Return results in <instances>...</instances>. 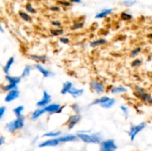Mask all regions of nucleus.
I'll use <instances>...</instances> for the list:
<instances>
[{"instance_id":"nucleus-1","label":"nucleus","mask_w":152,"mask_h":151,"mask_svg":"<svg viewBox=\"0 0 152 151\" xmlns=\"http://www.w3.org/2000/svg\"><path fill=\"white\" fill-rule=\"evenodd\" d=\"M24 121H25V117L23 115L17 117L16 120L10 121L7 124V129L10 132H14L17 130H20L24 127Z\"/></svg>"},{"instance_id":"nucleus-2","label":"nucleus","mask_w":152,"mask_h":151,"mask_svg":"<svg viewBox=\"0 0 152 151\" xmlns=\"http://www.w3.org/2000/svg\"><path fill=\"white\" fill-rule=\"evenodd\" d=\"M135 89L137 90V97H139L141 100L144 101V102H147V103L152 104V96L150 94H148V93H147L142 87H136Z\"/></svg>"},{"instance_id":"nucleus-3","label":"nucleus","mask_w":152,"mask_h":151,"mask_svg":"<svg viewBox=\"0 0 152 151\" xmlns=\"http://www.w3.org/2000/svg\"><path fill=\"white\" fill-rule=\"evenodd\" d=\"M145 127H146V124H145V122H141L139 124H137V125L132 126L130 129V131H129V136H130L131 140H134L137 135L140 132L142 131Z\"/></svg>"},{"instance_id":"nucleus-4","label":"nucleus","mask_w":152,"mask_h":151,"mask_svg":"<svg viewBox=\"0 0 152 151\" xmlns=\"http://www.w3.org/2000/svg\"><path fill=\"white\" fill-rule=\"evenodd\" d=\"M117 149V145L114 140H107L101 142L100 151H114Z\"/></svg>"},{"instance_id":"nucleus-5","label":"nucleus","mask_w":152,"mask_h":151,"mask_svg":"<svg viewBox=\"0 0 152 151\" xmlns=\"http://www.w3.org/2000/svg\"><path fill=\"white\" fill-rule=\"evenodd\" d=\"M51 102V97H50V94L48 93L47 91L44 90L43 91V97L39 102H37V105L40 107H45L46 106L49 105V103Z\"/></svg>"},{"instance_id":"nucleus-6","label":"nucleus","mask_w":152,"mask_h":151,"mask_svg":"<svg viewBox=\"0 0 152 151\" xmlns=\"http://www.w3.org/2000/svg\"><path fill=\"white\" fill-rule=\"evenodd\" d=\"M91 87L94 90V91L96 92L97 94H100V93H103L104 90H105V86L102 82H99L98 81L94 80L91 82L90 84Z\"/></svg>"},{"instance_id":"nucleus-7","label":"nucleus","mask_w":152,"mask_h":151,"mask_svg":"<svg viewBox=\"0 0 152 151\" xmlns=\"http://www.w3.org/2000/svg\"><path fill=\"white\" fill-rule=\"evenodd\" d=\"M80 118H81V116L79 114L71 115L69 118H68V121H67V125H68V130H71L80 121Z\"/></svg>"},{"instance_id":"nucleus-8","label":"nucleus","mask_w":152,"mask_h":151,"mask_svg":"<svg viewBox=\"0 0 152 151\" xmlns=\"http://www.w3.org/2000/svg\"><path fill=\"white\" fill-rule=\"evenodd\" d=\"M19 96V92L17 89H15V90H11V91H9V93H7V95L6 96L5 99V102H10L12 101L15 100L16 99H17Z\"/></svg>"},{"instance_id":"nucleus-9","label":"nucleus","mask_w":152,"mask_h":151,"mask_svg":"<svg viewBox=\"0 0 152 151\" xmlns=\"http://www.w3.org/2000/svg\"><path fill=\"white\" fill-rule=\"evenodd\" d=\"M45 112L53 113H58L59 110L61 109V106L59 104H50L44 107Z\"/></svg>"},{"instance_id":"nucleus-10","label":"nucleus","mask_w":152,"mask_h":151,"mask_svg":"<svg viewBox=\"0 0 152 151\" xmlns=\"http://www.w3.org/2000/svg\"><path fill=\"white\" fill-rule=\"evenodd\" d=\"M59 141L58 139H50V140H47L45 141V142L41 143L39 145V147H54L59 144Z\"/></svg>"},{"instance_id":"nucleus-11","label":"nucleus","mask_w":152,"mask_h":151,"mask_svg":"<svg viewBox=\"0 0 152 151\" xmlns=\"http://www.w3.org/2000/svg\"><path fill=\"white\" fill-rule=\"evenodd\" d=\"M77 136H78L79 139H80L82 141H83L84 142H86V143H94V139L91 135L90 136V135L83 133H78Z\"/></svg>"},{"instance_id":"nucleus-12","label":"nucleus","mask_w":152,"mask_h":151,"mask_svg":"<svg viewBox=\"0 0 152 151\" xmlns=\"http://www.w3.org/2000/svg\"><path fill=\"white\" fill-rule=\"evenodd\" d=\"M59 142H74L77 139V136L74 135H66V136H61L59 139Z\"/></svg>"},{"instance_id":"nucleus-13","label":"nucleus","mask_w":152,"mask_h":151,"mask_svg":"<svg viewBox=\"0 0 152 151\" xmlns=\"http://www.w3.org/2000/svg\"><path fill=\"white\" fill-rule=\"evenodd\" d=\"M83 92L84 91H83V89H77L76 87H72V88L70 90L69 93L74 98H78L83 94Z\"/></svg>"},{"instance_id":"nucleus-14","label":"nucleus","mask_w":152,"mask_h":151,"mask_svg":"<svg viewBox=\"0 0 152 151\" xmlns=\"http://www.w3.org/2000/svg\"><path fill=\"white\" fill-rule=\"evenodd\" d=\"M112 11H113V9H111V8L104 9V10H102L101 12L98 13L96 15L95 17H96V19H102V18H104L105 17V16H108V15L111 14V13H112Z\"/></svg>"},{"instance_id":"nucleus-15","label":"nucleus","mask_w":152,"mask_h":151,"mask_svg":"<svg viewBox=\"0 0 152 151\" xmlns=\"http://www.w3.org/2000/svg\"><path fill=\"white\" fill-rule=\"evenodd\" d=\"M5 78L9 83H10V84H19V83L20 82V81H21L20 77L12 76L7 75V76H5Z\"/></svg>"},{"instance_id":"nucleus-16","label":"nucleus","mask_w":152,"mask_h":151,"mask_svg":"<svg viewBox=\"0 0 152 151\" xmlns=\"http://www.w3.org/2000/svg\"><path fill=\"white\" fill-rule=\"evenodd\" d=\"M45 112V110L44 108H39V109L36 110L32 113V115H31V119L35 121V120L37 119L40 115H42Z\"/></svg>"},{"instance_id":"nucleus-17","label":"nucleus","mask_w":152,"mask_h":151,"mask_svg":"<svg viewBox=\"0 0 152 151\" xmlns=\"http://www.w3.org/2000/svg\"><path fill=\"white\" fill-rule=\"evenodd\" d=\"M72 87H73L72 83L70 82V81H67V82H65V84H63V86H62V90H61V93L64 95L67 93H69L70 90L72 88Z\"/></svg>"},{"instance_id":"nucleus-18","label":"nucleus","mask_w":152,"mask_h":151,"mask_svg":"<svg viewBox=\"0 0 152 151\" xmlns=\"http://www.w3.org/2000/svg\"><path fill=\"white\" fill-rule=\"evenodd\" d=\"M13 62H14V58L13 57H10V59L7 60V62H6L5 65H4V68H3V70H4V72L6 74H8L9 70H10V68H11V66L13 65Z\"/></svg>"},{"instance_id":"nucleus-19","label":"nucleus","mask_w":152,"mask_h":151,"mask_svg":"<svg viewBox=\"0 0 152 151\" xmlns=\"http://www.w3.org/2000/svg\"><path fill=\"white\" fill-rule=\"evenodd\" d=\"M35 68H37V69L38 70L40 73H42V75L44 76V77H48L49 76H50V71H49L48 70H47V69H45V68H43L41 65H39V64L38 65H36Z\"/></svg>"},{"instance_id":"nucleus-20","label":"nucleus","mask_w":152,"mask_h":151,"mask_svg":"<svg viewBox=\"0 0 152 151\" xmlns=\"http://www.w3.org/2000/svg\"><path fill=\"white\" fill-rule=\"evenodd\" d=\"M115 104V100L114 99H110L109 100H108L107 102H104V103L101 104L100 105L102 107L105 108V109H108V108H111V107L114 106V105Z\"/></svg>"},{"instance_id":"nucleus-21","label":"nucleus","mask_w":152,"mask_h":151,"mask_svg":"<svg viewBox=\"0 0 152 151\" xmlns=\"http://www.w3.org/2000/svg\"><path fill=\"white\" fill-rule=\"evenodd\" d=\"M107 42V40H105V38H100V39H97V40H95V41H92L91 43V47H97V46L99 45H102V44H105Z\"/></svg>"},{"instance_id":"nucleus-22","label":"nucleus","mask_w":152,"mask_h":151,"mask_svg":"<svg viewBox=\"0 0 152 151\" xmlns=\"http://www.w3.org/2000/svg\"><path fill=\"white\" fill-rule=\"evenodd\" d=\"M111 99V98L108 97V96H102V97L99 98V99H96L95 101H94L93 103H92V105H101V104L104 103V102H107L108 100H109V99Z\"/></svg>"},{"instance_id":"nucleus-23","label":"nucleus","mask_w":152,"mask_h":151,"mask_svg":"<svg viewBox=\"0 0 152 151\" xmlns=\"http://www.w3.org/2000/svg\"><path fill=\"white\" fill-rule=\"evenodd\" d=\"M31 58L34 60L37 61V62H45L46 61V56H39V55H31Z\"/></svg>"},{"instance_id":"nucleus-24","label":"nucleus","mask_w":152,"mask_h":151,"mask_svg":"<svg viewBox=\"0 0 152 151\" xmlns=\"http://www.w3.org/2000/svg\"><path fill=\"white\" fill-rule=\"evenodd\" d=\"M126 88L124 87H114L111 89V93H121L126 91Z\"/></svg>"},{"instance_id":"nucleus-25","label":"nucleus","mask_w":152,"mask_h":151,"mask_svg":"<svg viewBox=\"0 0 152 151\" xmlns=\"http://www.w3.org/2000/svg\"><path fill=\"white\" fill-rule=\"evenodd\" d=\"M15 89H17V84H10V83L7 85L2 87V90L4 91H11V90H15Z\"/></svg>"},{"instance_id":"nucleus-26","label":"nucleus","mask_w":152,"mask_h":151,"mask_svg":"<svg viewBox=\"0 0 152 151\" xmlns=\"http://www.w3.org/2000/svg\"><path fill=\"white\" fill-rule=\"evenodd\" d=\"M23 110H24L23 106H18V107H16V108H14V109H13V113H14V114H15V115L16 116V118H17V117L21 116V115H22V111H23Z\"/></svg>"},{"instance_id":"nucleus-27","label":"nucleus","mask_w":152,"mask_h":151,"mask_svg":"<svg viewBox=\"0 0 152 151\" xmlns=\"http://www.w3.org/2000/svg\"><path fill=\"white\" fill-rule=\"evenodd\" d=\"M19 16H20L24 21H25V22H30V21L31 20V16H30L28 13H25V12L20 11L19 13Z\"/></svg>"},{"instance_id":"nucleus-28","label":"nucleus","mask_w":152,"mask_h":151,"mask_svg":"<svg viewBox=\"0 0 152 151\" xmlns=\"http://www.w3.org/2000/svg\"><path fill=\"white\" fill-rule=\"evenodd\" d=\"M83 26H84V22H75V23H74V25H72V27L71 28V29L72 30H75L82 28Z\"/></svg>"},{"instance_id":"nucleus-29","label":"nucleus","mask_w":152,"mask_h":151,"mask_svg":"<svg viewBox=\"0 0 152 151\" xmlns=\"http://www.w3.org/2000/svg\"><path fill=\"white\" fill-rule=\"evenodd\" d=\"M61 134L60 131H56V132H49V133H45L43 135L44 137H56V136H59Z\"/></svg>"},{"instance_id":"nucleus-30","label":"nucleus","mask_w":152,"mask_h":151,"mask_svg":"<svg viewBox=\"0 0 152 151\" xmlns=\"http://www.w3.org/2000/svg\"><path fill=\"white\" fill-rule=\"evenodd\" d=\"M92 137H93V139H94V143H100L101 142V136L99 133H94V134L91 135Z\"/></svg>"},{"instance_id":"nucleus-31","label":"nucleus","mask_w":152,"mask_h":151,"mask_svg":"<svg viewBox=\"0 0 152 151\" xmlns=\"http://www.w3.org/2000/svg\"><path fill=\"white\" fill-rule=\"evenodd\" d=\"M120 17L124 21H128L130 20L131 19H132V15L129 14V13H126V12H123V13L120 14Z\"/></svg>"},{"instance_id":"nucleus-32","label":"nucleus","mask_w":152,"mask_h":151,"mask_svg":"<svg viewBox=\"0 0 152 151\" xmlns=\"http://www.w3.org/2000/svg\"><path fill=\"white\" fill-rule=\"evenodd\" d=\"M50 33L53 36H60L64 33V30L62 29H60V28H58V29L51 30H50Z\"/></svg>"},{"instance_id":"nucleus-33","label":"nucleus","mask_w":152,"mask_h":151,"mask_svg":"<svg viewBox=\"0 0 152 151\" xmlns=\"http://www.w3.org/2000/svg\"><path fill=\"white\" fill-rule=\"evenodd\" d=\"M25 10L30 13H36V12H37L36 9L34 8L32 6V4H30V3H28V4H27L26 5H25Z\"/></svg>"},{"instance_id":"nucleus-34","label":"nucleus","mask_w":152,"mask_h":151,"mask_svg":"<svg viewBox=\"0 0 152 151\" xmlns=\"http://www.w3.org/2000/svg\"><path fill=\"white\" fill-rule=\"evenodd\" d=\"M31 68L30 66H25L23 70V72L22 73V77H27L29 76L30 73H31Z\"/></svg>"},{"instance_id":"nucleus-35","label":"nucleus","mask_w":152,"mask_h":151,"mask_svg":"<svg viewBox=\"0 0 152 151\" xmlns=\"http://www.w3.org/2000/svg\"><path fill=\"white\" fill-rule=\"evenodd\" d=\"M136 2V0H126V1H123V5L127 6V7H130V6L134 5Z\"/></svg>"},{"instance_id":"nucleus-36","label":"nucleus","mask_w":152,"mask_h":151,"mask_svg":"<svg viewBox=\"0 0 152 151\" xmlns=\"http://www.w3.org/2000/svg\"><path fill=\"white\" fill-rule=\"evenodd\" d=\"M58 3L61 5L64 6V7H69V6L71 5V1H65V0H59V1H58Z\"/></svg>"},{"instance_id":"nucleus-37","label":"nucleus","mask_w":152,"mask_h":151,"mask_svg":"<svg viewBox=\"0 0 152 151\" xmlns=\"http://www.w3.org/2000/svg\"><path fill=\"white\" fill-rule=\"evenodd\" d=\"M140 51H141V47H137V48H135L134 50H133L132 52H131V56H136L137 55L139 54Z\"/></svg>"},{"instance_id":"nucleus-38","label":"nucleus","mask_w":152,"mask_h":151,"mask_svg":"<svg viewBox=\"0 0 152 151\" xmlns=\"http://www.w3.org/2000/svg\"><path fill=\"white\" fill-rule=\"evenodd\" d=\"M141 63H142V61L139 59H137L132 62V66L134 67V68H135V67L139 66Z\"/></svg>"},{"instance_id":"nucleus-39","label":"nucleus","mask_w":152,"mask_h":151,"mask_svg":"<svg viewBox=\"0 0 152 151\" xmlns=\"http://www.w3.org/2000/svg\"><path fill=\"white\" fill-rule=\"evenodd\" d=\"M50 10L51 11H55V12H58V11H60V7L59 6H51L50 7Z\"/></svg>"},{"instance_id":"nucleus-40","label":"nucleus","mask_w":152,"mask_h":151,"mask_svg":"<svg viewBox=\"0 0 152 151\" xmlns=\"http://www.w3.org/2000/svg\"><path fill=\"white\" fill-rule=\"evenodd\" d=\"M71 107H72L73 110L75 111V112L77 113V114H78L79 111H80V107H79L78 105H77V104H75V105H73Z\"/></svg>"},{"instance_id":"nucleus-41","label":"nucleus","mask_w":152,"mask_h":151,"mask_svg":"<svg viewBox=\"0 0 152 151\" xmlns=\"http://www.w3.org/2000/svg\"><path fill=\"white\" fill-rule=\"evenodd\" d=\"M120 108H121V110H123V112L124 113L125 116H128V115H129V110H128V108L125 106H121Z\"/></svg>"},{"instance_id":"nucleus-42","label":"nucleus","mask_w":152,"mask_h":151,"mask_svg":"<svg viewBox=\"0 0 152 151\" xmlns=\"http://www.w3.org/2000/svg\"><path fill=\"white\" fill-rule=\"evenodd\" d=\"M6 111V107L4 106H1L0 107V118H1L3 117V115H4V112Z\"/></svg>"},{"instance_id":"nucleus-43","label":"nucleus","mask_w":152,"mask_h":151,"mask_svg":"<svg viewBox=\"0 0 152 151\" xmlns=\"http://www.w3.org/2000/svg\"><path fill=\"white\" fill-rule=\"evenodd\" d=\"M51 24L55 27H60L61 25H62L59 21H52Z\"/></svg>"},{"instance_id":"nucleus-44","label":"nucleus","mask_w":152,"mask_h":151,"mask_svg":"<svg viewBox=\"0 0 152 151\" xmlns=\"http://www.w3.org/2000/svg\"><path fill=\"white\" fill-rule=\"evenodd\" d=\"M59 41L62 43H63V44H68L69 42V39L68 38H59Z\"/></svg>"},{"instance_id":"nucleus-45","label":"nucleus","mask_w":152,"mask_h":151,"mask_svg":"<svg viewBox=\"0 0 152 151\" xmlns=\"http://www.w3.org/2000/svg\"><path fill=\"white\" fill-rule=\"evenodd\" d=\"M71 3H81V0H70Z\"/></svg>"},{"instance_id":"nucleus-46","label":"nucleus","mask_w":152,"mask_h":151,"mask_svg":"<svg viewBox=\"0 0 152 151\" xmlns=\"http://www.w3.org/2000/svg\"><path fill=\"white\" fill-rule=\"evenodd\" d=\"M4 138L3 137V136H1V138H0V145L2 144L3 143H4Z\"/></svg>"},{"instance_id":"nucleus-47","label":"nucleus","mask_w":152,"mask_h":151,"mask_svg":"<svg viewBox=\"0 0 152 151\" xmlns=\"http://www.w3.org/2000/svg\"><path fill=\"white\" fill-rule=\"evenodd\" d=\"M148 38H151V39H152V33H151L148 34Z\"/></svg>"},{"instance_id":"nucleus-48","label":"nucleus","mask_w":152,"mask_h":151,"mask_svg":"<svg viewBox=\"0 0 152 151\" xmlns=\"http://www.w3.org/2000/svg\"><path fill=\"white\" fill-rule=\"evenodd\" d=\"M0 29H1V33H2V32H3V29H2V27H1V28H0Z\"/></svg>"},{"instance_id":"nucleus-49","label":"nucleus","mask_w":152,"mask_h":151,"mask_svg":"<svg viewBox=\"0 0 152 151\" xmlns=\"http://www.w3.org/2000/svg\"><path fill=\"white\" fill-rule=\"evenodd\" d=\"M28 1H31V0H28Z\"/></svg>"}]
</instances>
